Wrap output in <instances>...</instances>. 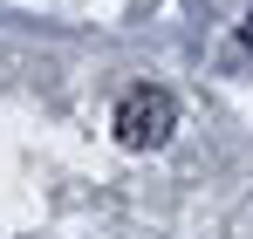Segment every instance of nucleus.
Listing matches in <instances>:
<instances>
[{"instance_id":"1","label":"nucleus","mask_w":253,"mask_h":239,"mask_svg":"<svg viewBox=\"0 0 253 239\" xmlns=\"http://www.w3.org/2000/svg\"><path fill=\"white\" fill-rule=\"evenodd\" d=\"M171 130H178V103H171V89L137 82L124 103H117V144H124V151H158Z\"/></svg>"}]
</instances>
